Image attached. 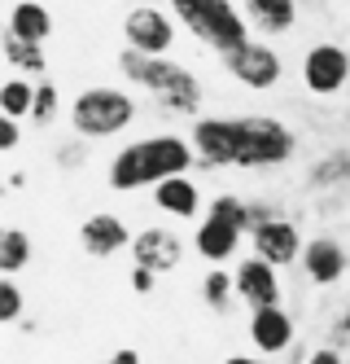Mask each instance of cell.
I'll list each match as a JSON object with an SVG mask.
<instances>
[{
  "instance_id": "6da1fadb",
  "label": "cell",
  "mask_w": 350,
  "mask_h": 364,
  "mask_svg": "<svg viewBox=\"0 0 350 364\" xmlns=\"http://www.w3.org/2000/svg\"><path fill=\"white\" fill-rule=\"evenodd\" d=\"M197 163L193 141H180V136H145V141H131L114 154L110 163V185L119 193L131 189H145V185H163L171 176H184L188 167Z\"/></svg>"
},
{
  "instance_id": "7a4b0ae2",
  "label": "cell",
  "mask_w": 350,
  "mask_h": 364,
  "mask_svg": "<svg viewBox=\"0 0 350 364\" xmlns=\"http://www.w3.org/2000/svg\"><path fill=\"white\" fill-rule=\"evenodd\" d=\"M123 75L136 88H145L153 101H163L167 110L175 114H193L202 106V84H197V75L171 62V58H149V53H136V48H127V53L119 58Z\"/></svg>"
},
{
  "instance_id": "3957f363",
  "label": "cell",
  "mask_w": 350,
  "mask_h": 364,
  "mask_svg": "<svg viewBox=\"0 0 350 364\" xmlns=\"http://www.w3.org/2000/svg\"><path fill=\"white\" fill-rule=\"evenodd\" d=\"M171 14L180 18L184 31H193L214 53H232V48L250 40V31H246L250 18H241L232 0H171Z\"/></svg>"
},
{
  "instance_id": "277c9868",
  "label": "cell",
  "mask_w": 350,
  "mask_h": 364,
  "mask_svg": "<svg viewBox=\"0 0 350 364\" xmlns=\"http://www.w3.org/2000/svg\"><path fill=\"white\" fill-rule=\"evenodd\" d=\"M232 132H236V167H280L293 159V132L280 119H267V114H246V119H232Z\"/></svg>"
},
{
  "instance_id": "5b68a950",
  "label": "cell",
  "mask_w": 350,
  "mask_h": 364,
  "mask_svg": "<svg viewBox=\"0 0 350 364\" xmlns=\"http://www.w3.org/2000/svg\"><path fill=\"white\" fill-rule=\"evenodd\" d=\"M131 119H136V101L119 88H88V92H79L75 106H70V127L79 136H92V141L119 136Z\"/></svg>"
},
{
  "instance_id": "8992f818",
  "label": "cell",
  "mask_w": 350,
  "mask_h": 364,
  "mask_svg": "<svg viewBox=\"0 0 350 364\" xmlns=\"http://www.w3.org/2000/svg\"><path fill=\"white\" fill-rule=\"evenodd\" d=\"M224 66L236 84L246 88H276L280 75H285V62L272 44H258V40H246L241 48H232V53H224Z\"/></svg>"
},
{
  "instance_id": "52a82bcc",
  "label": "cell",
  "mask_w": 350,
  "mask_h": 364,
  "mask_svg": "<svg viewBox=\"0 0 350 364\" xmlns=\"http://www.w3.org/2000/svg\"><path fill=\"white\" fill-rule=\"evenodd\" d=\"M123 36H127V48L149 53V58H163L167 48L175 44V22L158 5H136L123 18Z\"/></svg>"
},
{
  "instance_id": "ba28073f",
  "label": "cell",
  "mask_w": 350,
  "mask_h": 364,
  "mask_svg": "<svg viewBox=\"0 0 350 364\" xmlns=\"http://www.w3.org/2000/svg\"><path fill=\"white\" fill-rule=\"evenodd\" d=\"M350 80V53L341 44H311L302 58V84L315 97H333Z\"/></svg>"
},
{
  "instance_id": "9c48e42d",
  "label": "cell",
  "mask_w": 350,
  "mask_h": 364,
  "mask_svg": "<svg viewBox=\"0 0 350 364\" xmlns=\"http://www.w3.org/2000/svg\"><path fill=\"white\" fill-rule=\"evenodd\" d=\"M250 242H254V255L263 259V264H272V268H276V264H280V268H285V264H298L302 250H307L302 237H298V228H293L289 220H280V215H276V220H263V224L250 232Z\"/></svg>"
},
{
  "instance_id": "30bf717a",
  "label": "cell",
  "mask_w": 350,
  "mask_h": 364,
  "mask_svg": "<svg viewBox=\"0 0 350 364\" xmlns=\"http://www.w3.org/2000/svg\"><path fill=\"white\" fill-rule=\"evenodd\" d=\"M193 154L202 167H236V132L232 119H202L193 127Z\"/></svg>"
},
{
  "instance_id": "8fae6325",
  "label": "cell",
  "mask_w": 350,
  "mask_h": 364,
  "mask_svg": "<svg viewBox=\"0 0 350 364\" xmlns=\"http://www.w3.org/2000/svg\"><path fill=\"white\" fill-rule=\"evenodd\" d=\"M131 255H136V268H149V272L158 277V272L180 268L184 242L175 237L171 228H141V232H136V242H131Z\"/></svg>"
},
{
  "instance_id": "7c38bea8",
  "label": "cell",
  "mask_w": 350,
  "mask_h": 364,
  "mask_svg": "<svg viewBox=\"0 0 350 364\" xmlns=\"http://www.w3.org/2000/svg\"><path fill=\"white\" fill-rule=\"evenodd\" d=\"M232 281H236V299H246L254 311H258V307H280V281H276V268L263 264L258 255L246 259V264L232 272Z\"/></svg>"
},
{
  "instance_id": "4fadbf2b",
  "label": "cell",
  "mask_w": 350,
  "mask_h": 364,
  "mask_svg": "<svg viewBox=\"0 0 350 364\" xmlns=\"http://www.w3.org/2000/svg\"><path fill=\"white\" fill-rule=\"evenodd\" d=\"M241 232H246V228H241L236 220H228V215H219V211H210V215L197 224V232H193V246H197L202 259H210V264H224V259L236 255Z\"/></svg>"
},
{
  "instance_id": "5bb4252c",
  "label": "cell",
  "mask_w": 350,
  "mask_h": 364,
  "mask_svg": "<svg viewBox=\"0 0 350 364\" xmlns=\"http://www.w3.org/2000/svg\"><path fill=\"white\" fill-rule=\"evenodd\" d=\"M79 242H84V250H88L92 259H110V255H119L123 246H131L136 237L127 232V224H123L119 215L97 211V215L84 220V228H79Z\"/></svg>"
},
{
  "instance_id": "9a60e30c",
  "label": "cell",
  "mask_w": 350,
  "mask_h": 364,
  "mask_svg": "<svg viewBox=\"0 0 350 364\" xmlns=\"http://www.w3.org/2000/svg\"><path fill=\"white\" fill-rule=\"evenodd\" d=\"M250 338H254V347L263 355H276L293 343V321H289V311L285 307H258L254 316H250Z\"/></svg>"
},
{
  "instance_id": "2e32d148",
  "label": "cell",
  "mask_w": 350,
  "mask_h": 364,
  "mask_svg": "<svg viewBox=\"0 0 350 364\" xmlns=\"http://www.w3.org/2000/svg\"><path fill=\"white\" fill-rule=\"evenodd\" d=\"M346 250L333 242V237H315L307 250H302V268H307V277L315 281V285H333V281H341L346 277Z\"/></svg>"
},
{
  "instance_id": "e0dca14e",
  "label": "cell",
  "mask_w": 350,
  "mask_h": 364,
  "mask_svg": "<svg viewBox=\"0 0 350 364\" xmlns=\"http://www.w3.org/2000/svg\"><path fill=\"white\" fill-rule=\"evenodd\" d=\"M153 202H158V211H167V215H175V220H193V215L202 211V193H197V185H193L188 176L163 180V185H158V193H153Z\"/></svg>"
},
{
  "instance_id": "ac0fdd59",
  "label": "cell",
  "mask_w": 350,
  "mask_h": 364,
  "mask_svg": "<svg viewBox=\"0 0 350 364\" xmlns=\"http://www.w3.org/2000/svg\"><path fill=\"white\" fill-rule=\"evenodd\" d=\"M5 31L18 36V40H31V44H44L48 31H53V14L44 5H35V0H18V5L9 9V22Z\"/></svg>"
},
{
  "instance_id": "d6986e66",
  "label": "cell",
  "mask_w": 350,
  "mask_h": 364,
  "mask_svg": "<svg viewBox=\"0 0 350 364\" xmlns=\"http://www.w3.org/2000/svg\"><path fill=\"white\" fill-rule=\"evenodd\" d=\"M246 14L258 31L267 36H285L298 22V0H246Z\"/></svg>"
},
{
  "instance_id": "ffe728a7",
  "label": "cell",
  "mask_w": 350,
  "mask_h": 364,
  "mask_svg": "<svg viewBox=\"0 0 350 364\" xmlns=\"http://www.w3.org/2000/svg\"><path fill=\"white\" fill-rule=\"evenodd\" d=\"M31 106H35V84H26V80L0 84V110H5V119H31Z\"/></svg>"
},
{
  "instance_id": "44dd1931",
  "label": "cell",
  "mask_w": 350,
  "mask_h": 364,
  "mask_svg": "<svg viewBox=\"0 0 350 364\" xmlns=\"http://www.w3.org/2000/svg\"><path fill=\"white\" fill-rule=\"evenodd\" d=\"M26 259H31V237L22 228H5L0 232V272L13 277L18 268H26Z\"/></svg>"
},
{
  "instance_id": "7402d4cb",
  "label": "cell",
  "mask_w": 350,
  "mask_h": 364,
  "mask_svg": "<svg viewBox=\"0 0 350 364\" xmlns=\"http://www.w3.org/2000/svg\"><path fill=\"white\" fill-rule=\"evenodd\" d=\"M5 58L13 70H26V75H40L44 70V44H31V40H18L5 31Z\"/></svg>"
},
{
  "instance_id": "603a6c76",
  "label": "cell",
  "mask_w": 350,
  "mask_h": 364,
  "mask_svg": "<svg viewBox=\"0 0 350 364\" xmlns=\"http://www.w3.org/2000/svg\"><path fill=\"white\" fill-rule=\"evenodd\" d=\"M311 185H350V154H329L311 167Z\"/></svg>"
},
{
  "instance_id": "cb8c5ba5",
  "label": "cell",
  "mask_w": 350,
  "mask_h": 364,
  "mask_svg": "<svg viewBox=\"0 0 350 364\" xmlns=\"http://www.w3.org/2000/svg\"><path fill=\"white\" fill-rule=\"evenodd\" d=\"M58 110H62L58 84H53V80H40V84H35V106H31V119H35V127H48L53 119H58Z\"/></svg>"
},
{
  "instance_id": "d4e9b609",
  "label": "cell",
  "mask_w": 350,
  "mask_h": 364,
  "mask_svg": "<svg viewBox=\"0 0 350 364\" xmlns=\"http://www.w3.org/2000/svg\"><path fill=\"white\" fill-rule=\"evenodd\" d=\"M202 294H206V303H210V307H224V303L236 294V281H232L224 268H210V272H206V281H202Z\"/></svg>"
},
{
  "instance_id": "484cf974",
  "label": "cell",
  "mask_w": 350,
  "mask_h": 364,
  "mask_svg": "<svg viewBox=\"0 0 350 364\" xmlns=\"http://www.w3.org/2000/svg\"><path fill=\"white\" fill-rule=\"evenodd\" d=\"M18 316H22V290L13 285V277H5L0 281V321L13 325Z\"/></svg>"
},
{
  "instance_id": "4316f807",
  "label": "cell",
  "mask_w": 350,
  "mask_h": 364,
  "mask_svg": "<svg viewBox=\"0 0 350 364\" xmlns=\"http://www.w3.org/2000/svg\"><path fill=\"white\" fill-rule=\"evenodd\" d=\"M18 141H22V132H18V119H5V123H0V149H5V154H13V149H18Z\"/></svg>"
},
{
  "instance_id": "83f0119b",
  "label": "cell",
  "mask_w": 350,
  "mask_h": 364,
  "mask_svg": "<svg viewBox=\"0 0 350 364\" xmlns=\"http://www.w3.org/2000/svg\"><path fill=\"white\" fill-rule=\"evenodd\" d=\"M131 290L149 294V290H153V272H149V268H131Z\"/></svg>"
},
{
  "instance_id": "f1b7e54d",
  "label": "cell",
  "mask_w": 350,
  "mask_h": 364,
  "mask_svg": "<svg viewBox=\"0 0 350 364\" xmlns=\"http://www.w3.org/2000/svg\"><path fill=\"white\" fill-rule=\"evenodd\" d=\"M105 364H141V351H136V347H123V351H114Z\"/></svg>"
},
{
  "instance_id": "f546056e",
  "label": "cell",
  "mask_w": 350,
  "mask_h": 364,
  "mask_svg": "<svg viewBox=\"0 0 350 364\" xmlns=\"http://www.w3.org/2000/svg\"><path fill=\"white\" fill-rule=\"evenodd\" d=\"M307 364H346V360H341V355H337L333 347H319V351H315V355H311Z\"/></svg>"
},
{
  "instance_id": "4dcf8cb0",
  "label": "cell",
  "mask_w": 350,
  "mask_h": 364,
  "mask_svg": "<svg viewBox=\"0 0 350 364\" xmlns=\"http://www.w3.org/2000/svg\"><path fill=\"white\" fill-rule=\"evenodd\" d=\"M224 364H263V360H258V355H228Z\"/></svg>"
},
{
  "instance_id": "1f68e13d",
  "label": "cell",
  "mask_w": 350,
  "mask_h": 364,
  "mask_svg": "<svg viewBox=\"0 0 350 364\" xmlns=\"http://www.w3.org/2000/svg\"><path fill=\"white\" fill-rule=\"evenodd\" d=\"M337 333H346V338H350V311H346V316L337 321Z\"/></svg>"
},
{
  "instance_id": "d6a6232c",
  "label": "cell",
  "mask_w": 350,
  "mask_h": 364,
  "mask_svg": "<svg viewBox=\"0 0 350 364\" xmlns=\"http://www.w3.org/2000/svg\"><path fill=\"white\" fill-rule=\"evenodd\" d=\"M141 5H153V0H141Z\"/></svg>"
}]
</instances>
